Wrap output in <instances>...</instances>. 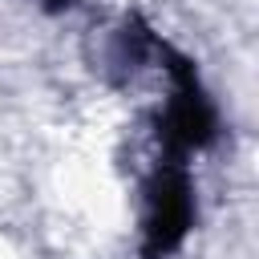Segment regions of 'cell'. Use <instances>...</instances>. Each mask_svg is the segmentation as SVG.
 <instances>
[{
    "instance_id": "6da1fadb",
    "label": "cell",
    "mask_w": 259,
    "mask_h": 259,
    "mask_svg": "<svg viewBox=\"0 0 259 259\" xmlns=\"http://www.w3.org/2000/svg\"><path fill=\"white\" fill-rule=\"evenodd\" d=\"M150 65L166 77V97L154 109V154H170V158H190L214 146L219 138V105L210 97V89L198 77V65L174 49L166 36H158Z\"/></svg>"
},
{
    "instance_id": "7a4b0ae2",
    "label": "cell",
    "mask_w": 259,
    "mask_h": 259,
    "mask_svg": "<svg viewBox=\"0 0 259 259\" xmlns=\"http://www.w3.org/2000/svg\"><path fill=\"white\" fill-rule=\"evenodd\" d=\"M198 223V190L186 158L154 154L142 174V239L138 259H174Z\"/></svg>"
},
{
    "instance_id": "3957f363",
    "label": "cell",
    "mask_w": 259,
    "mask_h": 259,
    "mask_svg": "<svg viewBox=\"0 0 259 259\" xmlns=\"http://www.w3.org/2000/svg\"><path fill=\"white\" fill-rule=\"evenodd\" d=\"M36 8H45L49 16H61V12H69V8H77V0H36Z\"/></svg>"
}]
</instances>
